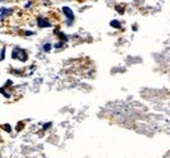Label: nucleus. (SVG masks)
<instances>
[{
  "mask_svg": "<svg viewBox=\"0 0 170 158\" xmlns=\"http://www.w3.org/2000/svg\"><path fill=\"white\" fill-rule=\"evenodd\" d=\"M63 11H64V14L68 17V21H71V24H72V21H73V18H75V16H73V13H72V11L68 8V7H64L63 8Z\"/></svg>",
  "mask_w": 170,
  "mask_h": 158,
  "instance_id": "f03ea898",
  "label": "nucleus"
},
{
  "mask_svg": "<svg viewBox=\"0 0 170 158\" xmlns=\"http://www.w3.org/2000/svg\"><path fill=\"white\" fill-rule=\"evenodd\" d=\"M4 52H5V48L3 47V48H2V59H4Z\"/></svg>",
  "mask_w": 170,
  "mask_h": 158,
  "instance_id": "423d86ee",
  "label": "nucleus"
},
{
  "mask_svg": "<svg viewBox=\"0 0 170 158\" xmlns=\"http://www.w3.org/2000/svg\"><path fill=\"white\" fill-rule=\"evenodd\" d=\"M43 50H45L46 52H49L50 50H51V45H50V43H47V45H45V46H43Z\"/></svg>",
  "mask_w": 170,
  "mask_h": 158,
  "instance_id": "20e7f679",
  "label": "nucleus"
},
{
  "mask_svg": "<svg viewBox=\"0 0 170 158\" xmlns=\"http://www.w3.org/2000/svg\"><path fill=\"white\" fill-rule=\"evenodd\" d=\"M111 25H113L114 27H119V26H121L119 24H118V21H113V22H111Z\"/></svg>",
  "mask_w": 170,
  "mask_h": 158,
  "instance_id": "39448f33",
  "label": "nucleus"
},
{
  "mask_svg": "<svg viewBox=\"0 0 170 158\" xmlns=\"http://www.w3.org/2000/svg\"><path fill=\"white\" fill-rule=\"evenodd\" d=\"M13 57H17V59H20L21 62H25V60L28 59V55H26V52L24 51V50L17 48V50H14V52H13Z\"/></svg>",
  "mask_w": 170,
  "mask_h": 158,
  "instance_id": "f257e3e1",
  "label": "nucleus"
},
{
  "mask_svg": "<svg viewBox=\"0 0 170 158\" xmlns=\"http://www.w3.org/2000/svg\"><path fill=\"white\" fill-rule=\"evenodd\" d=\"M38 26H41V27H47V26H50V22H49L46 18L38 17Z\"/></svg>",
  "mask_w": 170,
  "mask_h": 158,
  "instance_id": "7ed1b4c3",
  "label": "nucleus"
}]
</instances>
